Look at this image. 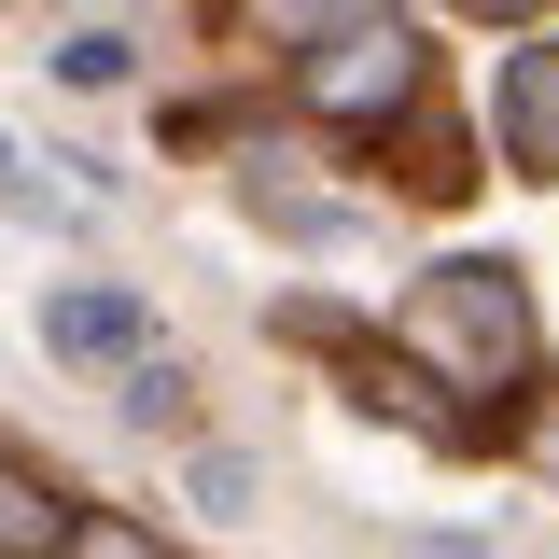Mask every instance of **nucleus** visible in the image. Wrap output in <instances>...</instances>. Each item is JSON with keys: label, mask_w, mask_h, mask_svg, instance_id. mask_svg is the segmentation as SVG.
I'll use <instances>...</instances> for the list:
<instances>
[{"label": "nucleus", "mask_w": 559, "mask_h": 559, "mask_svg": "<svg viewBox=\"0 0 559 559\" xmlns=\"http://www.w3.org/2000/svg\"><path fill=\"white\" fill-rule=\"evenodd\" d=\"M43 336H57L70 364H112V349H140V294H57Z\"/></svg>", "instance_id": "nucleus-4"}, {"label": "nucleus", "mask_w": 559, "mask_h": 559, "mask_svg": "<svg viewBox=\"0 0 559 559\" xmlns=\"http://www.w3.org/2000/svg\"><path fill=\"white\" fill-rule=\"evenodd\" d=\"M127 57H140L127 28H84V43H57V70H70V84H127Z\"/></svg>", "instance_id": "nucleus-7"}, {"label": "nucleus", "mask_w": 559, "mask_h": 559, "mask_svg": "<svg viewBox=\"0 0 559 559\" xmlns=\"http://www.w3.org/2000/svg\"><path fill=\"white\" fill-rule=\"evenodd\" d=\"M0 197H28V182H14V154H0Z\"/></svg>", "instance_id": "nucleus-13"}, {"label": "nucleus", "mask_w": 559, "mask_h": 559, "mask_svg": "<svg viewBox=\"0 0 559 559\" xmlns=\"http://www.w3.org/2000/svg\"><path fill=\"white\" fill-rule=\"evenodd\" d=\"M294 98H308L322 127H392L419 98V28L406 14H336V28L294 57Z\"/></svg>", "instance_id": "nucleus-2"}, {"label": "nucleus", "mask_w": 559, "mask_h": 559, "mask_svg": "<svg viewBox=\"0 0 559 559\" xmlns=\"http://www.w3.org/2000/svg\"><path fill=\"white\" fill-rule=\"evenodd\" d=\"M127 419L168 433V419H182V364H127Z\"/></svg>", "instance_id": "nucleus-8"}, {"label": "nucleus", "mask_w": 559, "mask_h": 559, "mask_svg": "<svg viewBox=\"0 0 559 559\" xmlns=\"http://www.w3.org/2000/svg\"><path fill=\"white\" fill-rule=\"evenodd\" d=\"M197 503H210V518H252V462H238V448H210V462H197Z\"/></svg>", "instance_id": "nucleus-9"}, {"label": "nucleus", "mask_w": 559, "mask_h": 559, "mask_svg": "<svg viewBox=\"0 0 559 559\" xmlns=\"http://www.w3.org/2000/svg\"><path fill=\"white\" fill-rule=\"evenodd\" d=\"M57 559H168V546H154L140 518H112V503H84V518H70V546H57Z\"/></svg>", "instance_id": "nucleus-6"}, {"label": "nucleus", "mask_w": 559, "mask_h": 559, "mask_svg": "<svg viewBox=\"0 0 559 559\" xmlns=\"http://www.w3.org/2000/svg\"><path fill=\"white\" fill-rule=\"evenodd\" d=\"M489 127H503V154L532 182H559V43H518V57L489 70Z\"/></svg>", "instance_id": "nucleus-3"}, {"label": "nucleus", "mask_w": 559, "mask_h": 559, "mask_svg": "<svg viewBox=\"0 0 559 559\" xmlns=\"http://www.w3.org/2000/svg\"><path fill=\"white\" fill-rule=\"evenodd\" d=\"M518 448H532V476L559 489V392H546V406H532V433H518Z\"/></svg>", "instance_id": "nucleus-11"}, {"label": "nucleus", "mask_w": 559, "mask_h": 559, "mask_svg": "<svg viewBox=\"0 0 559 559\" xmlns=\"http://www.w3.org/2000/svg\"><path fill=\"white\" fill-rule=\"evenodd\" d=\"M392 349H433V364H462L476 392H503V378L532 364V294H518L503 266H433V280L406 294Z\"/></svg>", "instance_id": "nucleus-1"}, {"label": "nucleus", "mask_w": 559, "mask_h": 559, "mask_svg": "<svg viewBox=\"0 0 559 559\" xmlns=\"http://www.w3.org/2000/svg\"><path fill=\"white\" fill-rule=\"evenodd\" d=\"M462 14H476V28H532L546 0H462Z\"/></svg>", "instance_id": "nucleus-12"}, {"label": "nucleus", "mask_w": 559, "mask_h": 559, "mask_svg": "<svg viewBox=\"0 0 559 559\" xmlns=\"http://www.w3.org/2000/svg\"><path fill=\"white\" fill-rule=\"evenodd\" d=\"M349 0H252V28H336Z\"/></svg>", "instance_id": "nucleus-10"}, {"label": "nucleus", "mask_w": 559, "mask_h": 559, "mask_svg": "<svg viewBox=\"0 0 559 559\" xmlns=\"http://www.w3.org/2000/svg\"><path fill=\"white\" fill-rule=\"evenodd\" d=\"M70 546V518H57V489L28 476V462H0V559H57Z\"/></svg>", "instance_id": "nucleus-5"}]
</instances>
